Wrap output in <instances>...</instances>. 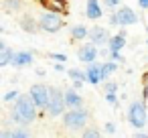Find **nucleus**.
<instances>
[{
  "mask_svg": "<svg viewBox=\"0 0 148 138\" xmlns=\"http://www.w3.org/2000/svg\"><path fill=\"white\" fill-rule=\"evenodd\" d=\"M8 114H10L12 124H16V126H31V124H33L41 114H45V112L39 110V106L35 104V100H33L31 93H21V95L8 106Z\"/></svg>",
  "mask_w": 148,
  "mask_h": 138,
  "instance_id": "1",
  "label": "nucleus"
},
{
  "mask_svg": "<svg viewBox=\"0 0 148 138\" xmlns=\"http://www.w3.org/2000/svg\"><path fill=\"white\" fill-rule=\"evenodd\" d=\"M89 118H91V112L85 106H81V108H69L61 116V124H63V128H67L71 132H77V130L83 132L85 126L89 124Z\"/></svg>",
  "mask_w": 148,
  "mask_h": 138,
  "instance_id": "2",
  "label": "nucleus"
},
{
  "mask_svg": "<svg viewBox=\"0 0 148 138\" xmlns=\"http://www.w3.org/2000/svg\"><path fill=\"white\" fill-rule=\"evenodd\" d=\"M126 116H128V122L132 128H146L148 126V106H146V100H132L128 104V110H126Z\"/></svg>",
  "mask_w": 148,
  "mask_h": 138,
  "instance_id": "3",
  "label": "nucleus"
},
{
  "mask_svg": "<svg viewBox=\"0 0 148 138\" xmlns=\"http://www.w3.org/2000/svg\"><path fill=\"white\" fill-rule=\"evenodd\" d=\"M65 108H67V104H65V91L51 85L49 87V102H47L45 114L49 118H61L65 114Z\"/></svg>",
  "mask_w": 148,
  "mask_h": 138,
  "instance_id": "4",
  "label": "nucleus"
},
{
  "mask_svg": "<svg viewBox=\"0 0 148 138\" xmlns=\"http://www.w3.org/2000/svg\"><path fill=\"white\" fill-rule=\"evenodd\" d=\"M108 19H110V27H132L140 21L136 10H132L130 6H118L116 10L110 12Z\"/></svg>",
  "mask_w": 148,
  "mask_h": 138,
  "instance_id": "5",
  "label": "nucleus"
},
{
  "mask_svg": "<svg viewBox=\"0 0 148 138\" xmlns=\"http://www.w3.org/2000/svg\"><path fill=\"white\" fill-rule=\"evenodd\" d=\"M39 27H41V33H47V35H57V33L65 27L63 14H57V12L45 10V12H41V14H39Z\"/></svg>",
  "mask_w": 148,
  "mask_h": 138,
  "instance_id": "6",
  "label": "nucleus"
},
{
  "mask_svg": "<svg viewBox=\"0 0 148 138\" xmlns=\"http://www.w3.org/2000/svg\"><path fill=\"white\" fill-rule=\"evenodd\" d=\"M29 93L33 95L35 104L39 106V110L45 112L47 110V102H49V85H45V83H33L31 89H29Z\"/></svg>",
  "mask_w": 148,
  "mask_h": 138,
  "instance_id": "7",
  "label": "nucleus"
},
{
  "mask_svg": "<svg viewBox=\"0 0 148 138\" xmlns=\"http://www.w3.org/2000/svg\"><path fill=\"white\" fill-rule=\"evenodd\" d=\"M85 71H87V83L89 85H101L103 81H106V75H103V65L99 63V61H91V63H87V67H85Z\"/></svg>",
  "mask_w": 148,
  "mask_h": 138,
  "instance_id": "8",
  "label": "nucleus"
},
{
  "mask_svg": "<svg viewBox=\"0 0 148 138\" xmlns=\"http://www.w3.org/2000/svg\"><path fill=\"white\" fill-rule=\"evenodd\" d=\"M97 57H99V47L95 45V43H85V45H81L79 49H77V59L81 61V63H91V61H97Z\"/></svg>",
  "mask_w": 148,
  "mask_h": 138,
  "instance_id": "9",
  "label": "nucleus"
},
{
  "mask_svg": "<svg viewBox=\"0 0 148 138\" xmlns=\"http://www.w3.org/2000/svg\"><path fill=\"white\" fill-rule=\"evenodd\" d=\"M18 27H21L25 33H29V35H37V33H41L39 19H35L31 12H25V14L18 16Z\"/></svg>",
  "mask_w": 148,
  "mask_h": 138,
  "instance_id": "10",
  "label": "nucleus"
},
{
  "mask_svg": "<svg viewBox=\"0 0 148 138\" xmlns=\"http://www.w3.org/2000/svg\"><path fill=\"white\" fill-rule=\"evenodd\" d=\"M33 61H35V51H14L10 65L14 69H25V67L33 65Z\"/></svg>",
  "mask_w": 148,
  "mask_h": 138,
  "instance_id": "11",
  "label": "nucleus"
},
{
  "mask_svg": "<svg viewBox=\"0 0 148 138\" xmlns=\"http://www.w3.org/2000/svg\"><path fill=\"white\" fill-rule=\"evenodd\" d=\"M39 4L43 6V10H51V12H57L63 16H67V12H69L67 0H39Z\"/></svg>",
  "mask_w": 148,
  "mask_h": 138,
  "instance_id": "12",
  "label": "nucleus"
},
{
  "mask_svg": "<svg viewBox=\"0 0 148 138\" xmlns=\"http://www.w3.org/2000/svg\"><path fill=\"white\" fill-rule=\"evenodd\" d=\"M110 33H108V29H103V27H91L89 29V41L91 43H95L97 47H106L108 43H110Z\"/></svg>",
  "mask_w": 148,
  "mask_h": 138,
  "instance_id": "13",
  "label": "nucleus"
},
{
  "mask_svg": "<svg viewBox=\"0 0 148 138\" xmlns=\"http://www.w3.org/2000/svg\"><path fill=\"white\" fill-rule=\"evenodd\" d=\"M85 19L89 21H99L103 16V4L99 2V0H87V4H85Z\"/></svg>",
  "mask_w": 148,
  "mask_h": 138,
  "instance_id": "14",
  "label": "nucleus"
},
{
  "mask_svg": "<svg viewBox=\"0 0 148 138\" xmlns=\"http://www.w3.org/2000/svg\"><path fill=\"white\" fill-rule=\"evenodd\" d=\"M63 91H65V104H67V108H81L83 106V95L79 93V89L67 87Z\"/></svg>",
  "mask_w": 148,
  "mask_h": 138,
  "instance_id": "15",
  "label": "nucleus"
},
{
  "mask_svg": "<svg viewBox=\"0 0 148 138\" xmlns=\"http://www.w3.org/2000/svg\"><path fill=\"white\" fill-rule=\"evenodd\" d=\"M29 136H33V132L27 130V126H16V124H14L12 130L4 128L2 132H0V138H29Z\"/></svg>",
  "mask_w": 148,
  "mask_h": 138,
  "instance_id": "16",
  "label": "nucleus"
},
{
  "mask_svg": "<svg viewBox=\"0 0 148 138\" xmlns=\"http://www.w3.org/2000/svg\"><path fill=\"white\" fill-rule=\"evenodd\" d=\"M69 33H71V41H85V39H89V29L85 25L69 27Z\"/></svg>",
  "mask_w": 148,
  "mask_h": 138,
  "instance_id": "17",
  "label": "nucleus"
},
{
  "mask_svg": "<svg viewBox=\"0 0 148 138\" xmlns=\"http://www.w3.org/2000/svg\"><path fill=\"white\" fill-rule=\"evenodd\" d=\"M12 55H14V51H12L4 41H0V67L10 65V63H12Z\"/></svg>",
  "mask_w": 148,
  "mask_h": 138,
  "instance_id": "18",
  "label": "nucleus"
},
{
  "mask_svg": "<svg viewBox=\"0 0 148 138\" xmlns=\"http://www.w3.org/2000/svg\"><path fill=\"white\" fill-rule=\"evenodd\" d=\"M2 8L6 14H14L23 10V0H2Z\"/></svg>",
  "mask_w": 148,
  "mask_h": 138,
  "instance_id": "19",
  "label": "nucleus"
},
{
  "mask_svg": "<svg viewBox=\"0 0 148 138\" xmlns=\"http://www.w3.org/2000/svg\"><path fill=\"white\" fill-rule=\"evenodd\" d=\"M126 45H128V43H126V37H124V35H120V33H118V35H114V37L110 39V43H108V47H110L112 51H122Z\"/></svg>",
  "mask_w": 148,
  "mask_h": 138,
  "instance_id": "20",
  "label": "nucleus"
},
{
  "mask_svg": "<svg viewBox=\"0 0 148 138\" xmlns=\"http://www.w3.org/2000/svg\"><path fill=\"white\" fill-rule=\"evenodd\" d=\"M101 65H103V75H106V79H110V77L118 71V65H120V63L114 61V59H108V61H103Z\"/></svg>",
  "mask_w": 148,
  "mask_h": 138,
  "instance_id": "21",
  "label": "nucleus"
},
{
  "mask_svg": "<svg viewBox=\"0 0 148 138\" xmlns=\"http://www.w3.org/2000/svg\"><path fill=\"white\" fill-rule=\"evenodd\" d=\"M67 77L73 81V79H81V81H85L87 83V71L85 69H79V67H71L69 71H67Z\"/></svg>",
  "mask_w": 148,
  "mask_h": 138,
  "instance_id": "22",
  "label": "nucleus"
},
{
  "mask_svg": "<svg viewBox=\"0 0 148 138\" xmlns=\"http://www.w3.org/2000/svg\"><path fill=\"white\" fill-rule=\"evenodd\" d=\"M103 97H106V102H108L114 110H118V108H120V97H118V91H103Z\"/></svg>",
  "mask_w": 148,
  "mask_h": 138,
  "instance_id": "23",
  "label": "nucleus"
},
{
  "mask_svg": "<svg viewBox=\"0 0 148 138\" xmlns=\"http://www.w3.org/2000/svg\"><path fill=\"white\" fill-rule=\"evenodd\" d=\"M18 95H21V89H18V87H12V89H8V91L4 93V97H2V100H4V104H12Z\"/></svg>",
  "mask_w": 148,
  "mask_h": 138,
  "instance_id": "24",
  "label": "nucleus"
},
{
  "mask_svg": "<svg viewBox=\"0 0 148 138\" xmlns=\"http://www.w3.org/2000/svg\"><path fill=\"white\" fill-rule=\"evenodd\" d=\"M47 59H51V61H59V63H67L69 57H67L65 53H49Z\"/></svg>",
  "mask_w": 148,
  "mask_h": 138,
  "instance_id": "25",
  "label": "nucleus"
},
{
  "mask_svg": "<svg viewBox=\"0 0 148 138\" xmlns=\"http://www.w3.org/2000/svg\"><path fill=\"white\" fill-rule=\"evenodd\" d=\"M101 4H103L108 10H116L118 6H122V0H101Z\"/></svg>",
  "mask_w": 148,
  "mask_h": 138,
  "instance_id": "26",
  "label": "nucleus"
},
{
  "mask_svg": "<svg viewBox=\"0 0 148 138\" xmlns=\"http://www.w3.org/2000/svg\"><path fill=\"white\" fill-rule=\"evenodd\" d=\"M103 91H118V81L106 79V81H103Z\"/></svg>",
  "mask_w": 148,
  "mask_h": 138,
  "instance_id": "27",
  "label": "nucleus"
},
{
  "mask_svg": "<svg viewBox=\"0 0 148 138\" xmlns=\"http://www.w3.org/2000/svg\"><path fill=\"white\" fill-rule=\"evenodd\" d=\"M81 134H83V136H87V138H95V136H99L101 132H99V128H85Z\"/></svg>",
  "mask_w": 148,
  "mask_h": 138,
  "instance_id": "28",
  "label": "nucleus"
},
{
  "mask_svg": "<svg viewBox=\"0 0 148 138\" xmlns=\"http://www.w3.org/2000/svg\"><path fill=\"white\" fill-rule=\"evenodd\" d=\"M142 83H144V85H142V97L148 100V71L142 75Z\"/></svg>",
  "mask_w": 148,
  "mask_h": 138,
  "instance_id": "29",
  "label": "nucleus"
},
{
  "mask_svg": "<svg viewBox=\"0 0 148 138\" xmlns=\"http://www.w3.org/2000/svg\"><path fill=\"white\" fill-rule=\"evenodd\" d=\"M110 59H114V61H118V63H124V61H126L124 55H122V51H112V53H110Z\"/></svg>",
  "mask_w": 148,
  "mask_h": 138,
  "instance_id": "30",
  "label": "nucleus"
},
{
  "mask_svg": "<svg viewBox=\"0 0 148 138\" xmlns=\"http://www.w3.org/2000/svg\"><path fill=\"white\" fill-rule=\"evenodd\" d=\"M116 130H118V128H116L114 122H106V126H103V132H106V134H116Z\"/></svg>",
  "mask_w": 148,
  "mask_h": 138,
  "instance_id": "31",
  "label": "nucleus"
},
{
  "mask_svg": "<svg viewBox=\"0 0 148 138\" xmlns=\"http://www.w3.org/2000/svg\"><path fill=\"white\" fill-rule=\"evenodd\" d=\"M53 69L57 73H65V63H59V61H53Z\"/></svg>",
  "mask_w": 148,
  "mask_h": 138,
  "instance_id": "32",
  "label": "nucleus"
},
{
  "mask_svg": "<svg viewBox=\"0 0 148 138\" xmlns=\"http://www.w3.org/2000/svg\"><path fill=\"white\" fill-rule=\"evenodd\" d=\"M136 136L146 138V136H148V130H146V128H136Z\"/></svg>",
  "mask_w": 148,
  "mask_h": 138,
  "instance_id": "33",
  "label": "nucleus"
},
{
  "mask_svg": "<svg viewBox=\"0 0 148 138\" xmlns=\"http://www.w3.org/2000/svg\"><path fill=\"white\" fill-rule=\"evenodd\" d=\"M83 83L85 81H81V79H73V87L75 89H83Z\"/></svg>",
  "mask_w": 148,
  "mask_h": 138,
  "instance_id": "34",
  "label": "nucleus"
},
{
  "mask_svg": "<svg viewBox=\"0 0 148 138\" xmlns=\"http://www.w3.org/2000/svg\"><path fill=\"white\" fill-rule=\"evenodd\" d=\"M138 6L142 10H148V0H138Z\"/></svg>",
  "mask_w": 148,
  "mask_h": 138,
  "instance_id": "35",
  "label": "nucleus"
},
{
  "mask_svg": "<svg viewBox=\"0 0 148 138\" xmlns=\"http://www.w3.org/2000/svg\"><path fill=\"white\" fill-rule=\"evenodd\" d=\"M37 75H39V77H45V75H47V71H45V69H41V67H39V69H37Z\"/></svg>",
  "mask_w": 148,
  "mask_h": 138,
  "instance_id": "36",
  "label": "nucleus"
},
{
  "mask_svg": "<svg viewBox=\"0 0 148 138\" xmlns=\"http://www.w3.org/2000/svg\"><path fill=\"white\" fill-rule=\"evenodd\" d=\"M146 61H148V55H146Z\"/></svg>",
  "mask_w": 148,
  "mask_h": 138,
  "instance_id": "37",
  "label": "nucleus"
},
{
  "mask_svg": "<svg viewBox=\"0 0 148 138\" xmlns=\"http://www.w3.org/2000/svg\"><path fill=\"white\" fill-rule=\"evenodd\" d=\"M146 33H148V27H146Z\"/></svg>",
  "mask_w": 148,
  "mask_h": 138,
  "instance_id": "38",
  "label": "nucleus"
},
{
  "mask_svg": "<svg viewBox=\"0 0 148 138\" xmlns=\"http://www.w3.org/2000/svg\"><path fill=\"white\" fill-rule=\"evenodd\" d=\"M146 47H148V41H146Z\"/></svg>",
  "mask_w": 148,
  "mask_h": 138,
  "instance_id": "39",
  "label": "nucleus"
}]
</instances>
